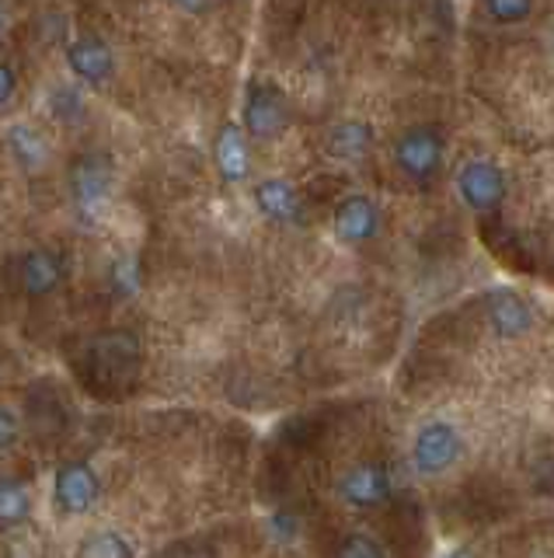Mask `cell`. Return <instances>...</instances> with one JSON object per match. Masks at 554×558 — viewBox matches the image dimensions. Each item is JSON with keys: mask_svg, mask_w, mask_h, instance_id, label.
<instances>
[{"mask_svg": "<svg viewBox=\"0 0 554 558\" xmlns=\"http://www.w3.org/2000/svg\"><path fill=\"white\" fill-rule=\"evenodd\" d=\"M81 555H91V558L95 555H119V558H126V555H133V548L119 534H95L91 541H84V545H81Z\"/></svg>", "mask_w": 554, "mask_h": 558, "instance_id": "ffe728a7", "label": "cell"}, {"mask_svg": "<svg viewBox=\"0 0 554 558\" xmlns=\"http://www.w3.org/2000/svg\"><path fill=\"white\" fill-rule=\"evenodd\" d=\"M8 144H11L14 157H19V165H25V168L42 165L46 144H42V136H39L36 130H28V126H14V130L8 133Z\"/></svg>", "mask_w": 554, "mask_h": 558, "instance_id": "2e32d148", "label": "cell"}, {"mask_svg": "<svg viewBox=\"0 0 554 558\" xmlns=\"http://www.w3.org/2000/svg\"><path fill=\"white\" fill-rule=\"evenodd\" d=\"M53 493H57V506L63 513H88L95 499H98V475H95V468L91 464H84V461H74V464H63L57 471V485H53Z\"/></svg>", "mask_w": 554, "mask_h": 558, "instance_id": "277c9868", "label": "cell"}, {"mask_svg": "<svg viewBox=\"0 0 554 558\" xmlns=\"http://www.w3.org/2000/svg\"><path fill=\"white\" fill-rule=\"evenodd\" d=\"M217 165L223 171V179H245V171H248V144H245V136H241L237 126H227L220 133L217 140Z\"/></svg>", "mask_w": 554, "mask_h": 558, "instance_id": "4fadbf2b", "label": "cell"}, {"mask_svg": "<svg viewBox=\"0 0 554 558\" xmlns=\"http://www.w3.org/2000/svg\"><path fill=\"white\" fill-rule=\"evenodd\" d=\"M14 444H19V418L8 409H0V453L11 450Z\"/></svg>", "mask_w": 554, "mask_h": 558, "instance_id": "44dd1931", "label": "cell"}, {"mask_svg": "<svg viewBox=\"0 0 554 558\" xmlns=\"http://www.w3.org/2000/svg\"><path fill=\"white\" fill-rule=\"evenodd\" d=\"M32 510L28 488L14 478H0V527H11V523H22Z\"/></svg>", "mask_w": 554, "mask_h": 558, "instance_id": "9a60e30c", "label": "cell"}, {"mask_svg": "<svg viewBox=\"0 0 554 558\" xmlns=\"http://www.w3.org/2000/svg\"><path fill=\"white\" fill-rule=\"evenodd\" d=\"M335 227H338V238L342 241H367L377 234V227H380V214H377V206L367 199V196H349L342 206H338V214H335Z\"/></svg>", "mask_w": 554, "mask_h": 558, "instance_id": "ba28073f", "label": "cell"}, {"mask_svg": "<svg viewBox=\"0 0 554 558\" xmlns=\"http://www.w3.org/2000/svg\"><path fill=\"white\" fill-rule=\"evenodd\" d=\"M71 189L81 214L95 217L112 192V161L106 154H84L71 165Z\"/></svg>", "mask_w": 554, "mask_h": 558, "instance_id": "7a4b0ae2", "label": "cell"}, {"mask_svg": "<svg viewBox=\"0 0 554 558\" xmlns=\"http://www.w3.org/2000/svg\"><path fill=\"white\" fill-rule=\"evenodd\" d=\"M112 287L115 293H136L140 290V262H136L133 255H123L112 266Z\"/></svg>", "mask_w": 554, "mask_h": 558, "instance_id": "d6986e66", "label": "cell"}, {"mask_svg": "<svg viewBox=\"0 0 554 558\" xmlns=\"http://www.w3.org/2000/svg\"><path fill=\"white\" fill-rule=\"evenodd\" d=\"M367 144H370V133H367V126H359V122H342V126L332 133V150L338 157H345V161L359 157L367 150Z\"/></svg>", "mask_w": 554, "mask_h": 558, "instance_id": "e0dca14e", "label": "cell"}, {"mask_svg": "<svg viewBox=\"0 0 554 558\" xmlns=\"http://www.w3.org/2000/svg\"><path fill=\"white\" fill-rule=\"evenodd\" d=\"M171 4H178L182 11H193V14H202L206 8L213 4V0H171Z\"/></svg>", "mask_w": 554, "mask_h": 558, "instance_id": "603a6c76", "label": "cell"}, {"mask_svg": "<svg viewBox=\"0 0 554 558\" xmlns=\"http://www.w3.org/2000/svg\"><path fill=\"white\" fill-rule=\"evenodd\" d=\"M14 87H19V81H14V70L8 63H0V105H8Z\"/></svg>", "mask_w": 554, "mask_h": 558, "instance_id": "7402d4cb", "label": "cell"}, {"mask_svg": "<svg viewBox=\"0 0 554 558\" xmlns=\"http://www.w3.org/2000/svg\"><path fill=\"white\" fill-rule=\"evenodd\" d=\"M66 60H71V70L88 84H101L112 74V52L109 46H101L98 39H81L66 49Z\"/></svg>", "mask_w": 554, "mask_h": 558, "instance_id": "8fae6325", "label": "cell"}, {"mask_svg": "<svg viewBox=\"0 0 554 558\" xmlns=\"http://www.w3.org/2000/svg\"><path fill=\"white\" fill-rule=\"evenodd\" d=\"M457 189L475 209H492L502 196H506V179L492 161H471L457 174Z\"/></svg>", "mask_w": 554, "mask_h": 558, "instance_id": "8992f818", "label": "cell"}, {"mask_svg": "<svg viewBox=\"0 0 554 558\" xmlns=\"http://www.w3.org/2000/svg\"><path fill=\"white\" fill-rule=\"evenodd\" d=\"M136 371H140V342L130 331H106L91 339L77 366V374L98 398L126 391L136 380Z\"/></svg>", "mask_w": 554, "mask_h": 558, "instance_id": "6da1fadb", "label": "cell"}, {"mask_svg": "<svg viewBox=\"0 0 554 558\" xmlns=\"http://www.w3.org/2000/svg\"><path fill=\"white\" fill-rule=\"evenodd\" d=\"M60 279H63V262L60 255L53 252H28L22 258V287L28 296H46V293H53L60 287Z\"/></svg>", "mask_w": 554, "mask_h": 558, "instance_id": "9c48e42d", "label": "cell"}, {"mask_svg": "<svg viewBox=\"0 0 554 558\" xmlns=\"http://www.w3.org/2000/svg\"><path fill=\"white\" fill-rule=\"evenodd\" d=\"M484 11L502 25H516L533 11V0H484Z\"/></svg>", "mask_w": 554, "mask_h": 558, "instance_id": "ac0fdd59", "label": "cell"}, {"mask_svg": "<svg viewBox=\"0 0 554 558\" xmlns=\"http://www.w3.org/2000/svg\"><path fill=\"white\" fill-rule=\"evenodd\" d=\"M492 325L498 336H519V331H527V325H530V311H527V304H519L516 296L498 293L492 304Z\"/></svg>", "mask_w": 554, "mask_h": 558, "instance_id": "5bb4252c", "label": "cell"}, {"mask_svg": "<svg viewBox=\"0 0 554 558\" xmlns=\"http://www.w3.org/2000/svg\"><path fill=\"white\" fill-rule=\"evenodd\" d=\"M283 122H286V116H283V101H280V95H272L269 87H262V84H255L251 87V95H248V133L251 136H275L283 130Z\"/></svg>", "mask_w": 554, "mask_h": 558, "instance_id": "30bf717a", "label": "cell"}, {"mask_svg": "<svg viewBox=\"0 0 554 558\" xmlns=\"http://www.w3.org/2000/svg\"><path fill=\"white\" fill-rule=\"evenodd\" d=\"M460 453V436L450 423H429L422 426L419 440H415V464L426 475H440L450 464L457 461Z\"/></svg>", "mask_w": 554, "mask_h": 558, "instance_id": "5b68a950", "label": "cell"}, {"mask_svg": "<svg viewBox=\"0 0 554 558\" xmlns=\"http://www.w3.org/2000/svg\"><path fill=\"white\" fill-rule=\"evenodd\" d=\"M394 161L408 179H429L443 161V136L432 126H415L394 144Z\"/></svg>", "mask_w": 554, "mask_h": 558, "instance_id": "3957f363", "label": "cell"}, {"mask_svg": "<svg viewBox=\"0 0 554 558\" xmlns=\"http://www.w3.org/2000/svg\"><path fill=\"white\" fill-rule=\"evenodd\" d=\"M338 496L356 510H367V506H377L391 496V475L380 464H359L338 482Z\"/></svg>", "mask_w": 554, "mask_h": 558, "instance_id": "52a82bcc", "label": "cell"}, {"mask_svg": "<svg viewBox=\"0 0 554 558\" xmlns=\"http://www.w3.org/2000/svg\"><path fill=\"white\" fill-rule=\"evenodd\" d=\"M255 199H258V206H262L266 217L280 220V223L300 217V196L283 182H262L255 192Z\"/></svg>", "mask_w": 554, "mask_h": 558, "instance_id": "7c38bea8", "label": "cell"}]
</instances>
